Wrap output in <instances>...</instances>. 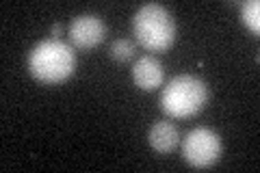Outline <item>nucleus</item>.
I'll return each instance as SVG.
<instances>
[{
    "label": "nucleus",
    "mask_w": 260,
    "mask_h": 173,
    "mask_svg": "<svg viewBox=\"0 0 260 173\" xmlns=\"http://www.w3.org/2000/svg\"><path fill=\"white\" fill-rule=\"evenodd\" d=\"M50 35H52V39H61V35H63V24H54L52 30H50Z\"/></svg>",
    "instance_id": "obj_10"
},
{
    "label": "nucleus",
    "mask_w": 260,
    "mask_h": 173,
    "mask_svg": "<svg viewBox=\"0 0 260 173\" xmlns=\"http://www.w3.org/2000/svg\"><path fill=\"white\" fill-rule=\"evenodd\" d=\"M133 35L148 52H165L176 41V22L162 5H143L133 18Z\"/></svg>",
    "instance_id": "obj_3"
},
{
    "label": "nucleus",
    "mask_w": 260,
    "mask_h": 173,
    "mask_svg": "<svg viewBox=\"0 0 260 173\" xmlns=\"http://www.w3.org/2000/svg\"><path fill=\"white\" fill-rule=\"evenodd\" d=\"M28 72L42 85H61L76 72L74 46L61 39H46L28 52Z\"/></svg>",
    "instance_id": "obj_1"
},
{
    "label": "nucleus",
    "mask_w": 260,
    "mask_h": 173,
    "mask_svg": "<svg viewBox=\"0 0 260 173\" xmlns=\"http://www.w3.org/2000/svg\"><path fill=\"white\" fill-rule=\"evenodd\" d=\"M165 80V67L158 59L145 54L141 59H137L133 65V82L141 91H156L158 87H162Z\"/></svg>",
    "instance_id": "obj_6"
},
{
    "label": "nucleus",
    "mask_w": 260,
    "mask_h": 173,
    "mask_svg": "<svg viewBox=\"0 0 260 173\" xmlns=\"http://www.w3.org/2000/svg\"><path fill=\"white\" fill-rule=\"evenodd\" d=\"M208 102V85L198 76L182 74L172 78L160 93V109L174 119H189L204 111Z\"/></svg>",
    "instance_id": "obj_2"
},
{
    "label": "nucleus",
    "mask_w": 260,
    "mask_h": 173,
    "mask_svg": "<svg viewBox=\"0 0 260 173\" xmlns=\"http://www.w3.org/2000/svg\"><path fill=\"white\" fill-rule=\"evenodd\" d=\"M221 136L210 128H195L182 141V158L195 169H208L221 158Z\"/></svg>",
    "instance_id": "obj_4"
},
{
    "label": "nucleus",
    "mask_w": 260,
    "mask_h": 173,
    "mask_svg": "<svg viewBox=\"0 0 260 173\" xmlns=\"http://www.w3.org/2000/svg\"><path fill=\"white\" fill-rule=\"evenodd\" d=\"M111 56L115 61H119V63H126V61H130L135 56V44L130 39H126V37H119V39H115L111 44Z\"/></svg>",
    "instance_id": "obj_9"
},
{
    "label": "nucleus",
    "mask_w": 260,
    "mask_h": 173,
    "mask_svg": "<svg viewBox=\"0 0 260 173\" xmlns=\"http://www.w3.org/2000/svg\"><path fill=\"white\" fill-rule=\"evenodd\" d=\"M68 35L74 48H78V50H91L98 44H102L104 37H107V24L98 15L83 13V15H76L70 22Z\"/></svg>",
    "instance_id": "obj_5"
},
{
    "label": "nucleus",
    "mask_w": 260,
    "mask_h": 173,
    "mask_svg": "<svg viewBox=\"0 0 260 173\" xmlns=\"http://www.w3.org/2000/svg\"><path fill=\"white\" fill-rule=\"evenodd\" d=\"M148 143L156 154H172L180 145V132L172 121H154L148 130Z\"/></svg>",
    "instance_id": "obj_7"
},
{
    "label": "nucleus",
    "mask_w": 260,
    "mask_h": 173,
    "mask_svg": "<svg viewBox=\"0 0 260 173\" xmlns=\"http://www.w3.org/2000/svg\"><path fill=\"white\" fill-rule=\"evenodd\" d=\"M241 18H243V22H245V26L254 32V35H258V32H260V3H258V0L243 3Z\"/></svg>",
    "instance_id": "obj_8"
}]
</instances>
